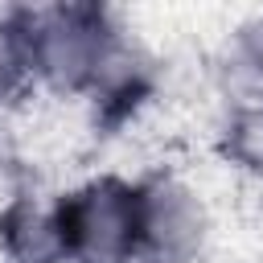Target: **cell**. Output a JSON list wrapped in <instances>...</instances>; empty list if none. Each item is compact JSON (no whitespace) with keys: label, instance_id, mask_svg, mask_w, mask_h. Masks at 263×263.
I'll return each instance as SVG.
<instances>
[{"label":"cell","instance_id":"2","mask_svg":"<svg viewBox=\"0 0 263 263\" xmlns=\"http://www.w3.org/2000/svg\"><path fill=\"white\" fill-rule=\"evenodd\" d=\"M49 210L62 263H140V197L132 181H86Z\"/></svg>","mask_w":263,"mask_h":263},{"label":"cell","instance_id":"1","mask_svg":"<svg viewBox=\"0 0 263 263\" xmlns=\"http://www.w3.org/2000/svg\"><path fill=\"white\" fill-rule=\"evenodd\" d=\"M8 21L25 78L62 95H95L99 103H136V95H144V66L107 8H16Z\"/></svg>","mask_w":263,"mask_h":263},{"label":"cell","instance_id":"5","mask_svg":"<svg viewBox=\"0 0 263 263\" xmlns=\"http://www.w3.org/2000/svg\"><path fill=\"white\" fill-rule=\"evenodd\" d=\"M238 53H242L247 70L255 78H263V21H255V25H247L238 33Z\"/></svg>","mask_w":263,"mask_h":263},{"label":"cell","instance_id":"3","mask_svg":"<svg viewBox=\"0 0 263 263\" xmlns=\"http://www.w3.org/2000/svg\"><path fill=\"white\" fill-rule=\"evenodd\" d=\"M140 197V263H193L210 238L205 201L177 177L136 185Z\"/></svg>","mask_w":263,"mask_h":263},{"label":"cell","instance_id":"4","mask_svg":"<svg viewBox=\"0 0 263 263\" xmlns=\"http://www.w3.org/2000/svg\"><path fill=\"white\" fill-rule=\"evenodd\" d=\"M0 242L12 263H62L53 210H41L33 201H12L0 214Z\"/></svg>","mask_w":263,"mask_h":263}]
</instances>
